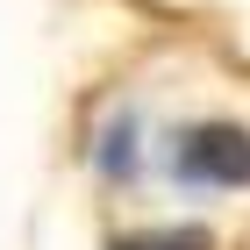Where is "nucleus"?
<instances>
[{"mask_svg":"<svg viewBox=\"0 0 250 250\" xmlns=\"http://www.w3.org/2000/svg\"><path fill=\"white\" fill-rule=\"evenodd\" d=\"M107 250H214V236L200 229V222H165V229H129V236H115Z\"/></svg>","mask_w":250,"mask_h":250,"instance_id":"nucleus-2","label":"nucleus"},{"mask_svg":"<svg viewBox=\"0 0 250 250\" xmlns=\"http://www.w3.org/2000/svg\"><path fill=\"white\" fill-rule=\"evenodd\" d=\"M172 179L193 193H236L250 186V129L243 122H193L172 136Z\"/></svg>","mask_w":250,"mask_h":250,"instance_id":"nucleus-1","label":"nucleus"}]
</instances>
